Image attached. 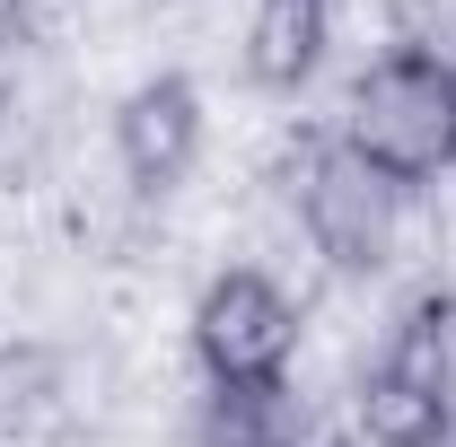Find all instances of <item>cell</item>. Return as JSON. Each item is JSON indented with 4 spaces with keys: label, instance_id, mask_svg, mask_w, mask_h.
I'll list each match as a JSON object with an SVG mask.
<instances>
[{
    "label": "cell",
    "instance_id": "2",
    "mask_svg": "<svg viewBox=\"0 0 456 447\" xmlns=\"http://www.w3.org/2000/svg\"><path fill=\"white\" fill-rule=\"evenodd\" d=\"M193 360L211 386H281L298 360V307L264 272H211L193 289Z\"/></svg>",
    "mask_w": 456,
    "mask_h": 447
},
{
    "label": "cell",
    "instance_id": "7",
    "mask_svg": "<svg viewBox=\"0 0 456 447\" xmlns=\"http://www.w3.org/2000/svg\"><path fill=\"white\" fill-rule=\"evenodd\" d=\"M334 447H387V439H369V430H351V421H334Z\"/></svg>",
    "mask_w": 456,
    "mask_h": 447
},
{
    "label": "cell",
    "instance_id": "1",
    "mask_svg": "<svg viewBox=\"0 0 456 447\" xmlns=\"http://www.w3.org/2000/svg\"><path fill=\"white\" fill-rule=\"evenodd\" d=\"M342 141L387 167L395 184H430L439 167H456V79L421 70V61H378L369 79L342 88Z\"/></svg>",
    "mask_w": 456,
    "mask_h": 447
},
{
    "label": "cell",
    "instance_id": "3",
    "mask_svg": "<svg viewBox=\"0 0 456 447\" xmlns=\"http://www.w3.org/2000/svg\"><path fill=\"white\" fill-rule=\"evenodd\" d=\"M106 141L114 158L132 167L141 193H167L202 167V88L193 79H141L123 106L106 114Z\"/></svg>",
    "mask_w": 456,
    "mask_h": 447
},
{
    "label": "cell",
    "instance_id": "4",
    "mask_svg": "<svg viewBox=\"0 0 456 447\" xmlns=\"http://www.w3.org/2000/svg\"><path fill=\"white\" fill-rule=\"evenodd\" d=\"M325 70V0H255L246 9V79L298 97Z\"/></svg>",
    "mask_w": 456,
    "mask_h": 447
},
{
    "label": "cell",
    "instance_id": "6",
    "mask_svg": "<svg viewBox=\"0 0 456 447\" xmlns=\"http://www.w3.org/2000/svg\"><path fill=\"white\" fill-rule=\"evenodd\" d=\"M395 27H403V61L456 79V0H395Z\"/></svg>",
    "mask_w": 456,
    "mask_h": 447
},
{
    "label": "cell",
    "instance_id": "5",
    "mask_svg": "<svg viewBox=\"0 0 456 447\" xmlns=\"http://www.w3.org/2000/svg\"><path fill=\"white\" fill-rule=\"evenodd\" d=\"M403 53V27H395V0H325V70H334L342 88L351 79H369L378 61ZM316 70V79H325Z\"/></svg>",
    "mask_w": 456,
    "mask_h": 447
}]
</instances>
